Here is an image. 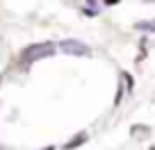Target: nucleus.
<instances>
[{"label": "nucleus", "instance_id": "obj_1", "mask_svg": "<svg viewBox=\"0 0 155 150\" xmlns=\"http://www.w3.org/2000/svg\"><path fill=\"white\" fill-rule=\"evenodd\" d=\"M53 53H55L53 43H37V46H30V48L23 50V59L25 62H37L41 57H50Z\"/></svg>", "mask_w": 155, "mask_h": 150}, {"label": "nucleus", "instance_id": "obj_2", "mask_svg": "<svg viewBox=\"0 0 155 150\" xmlns=\"http://www.w3.org/2000/svg\"><path fill=\"white\" fill-rule=\"evenodd\" d=\"M57 48L62 50L64 55H71V57H87V55L91 53V50H89V46L80 43V41H73V39L62 41V43H59Z\"/></svg>", "mask_w": 155, "mask_h": 150}, {"label": "nucleus", "instance_id": "obj_3", "mask_svg": "<svg viewBox=\"0 0 155 150\" xmlns=\"http://www.w3.org/2000/svg\"><path fill=\"white\" fill-rule=\"evenodd\" d=\"M137 30H148V32H155V21H150V23H137Z\"/></svg>", "mask_w": 155, "mask_h": 150}, {"label": "nucleus", "instance_id": "obj_4", "mask_svg": "<svg viewBox=\"0 0 155 150\" xmlns=\"http://www.w3.org/2000/svg\"><path fill=\"white\" fill-rule=\"evenodd\" d=\"M84 139H87V134H80V136H75V139H73V141H71V143H68V145H66V148H68V150H71V148H75V145H78V143H82V141H84Z\"/></svg>", "mask_w": 155, "mask_h": 150}, {"label": "nucleus", "instance_id": "obj_5", "mask_svg": "<svg viewBox=\"0 0 155 150\" xmlns=\"http://www.w3.org/2000/svg\"><path fill=\"white\" fill-rule=\"evenodd\" d=\"M46 150H53V148H46Z\"/></svg>", "mask_w": 155, "mask_h": 150}]
</instances>
